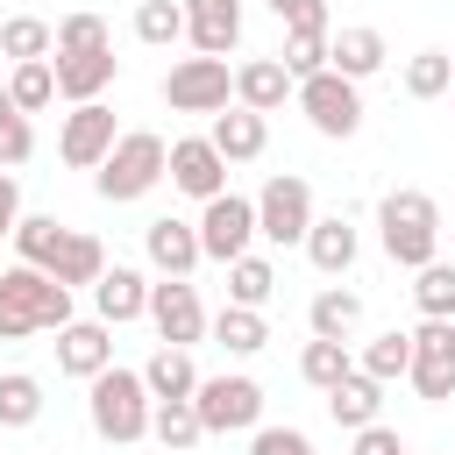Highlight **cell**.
I'll return each instance as SVG.
<instances>
[{
  "instance_id": "obj_23",
  "label": "cell",
  "mask_w": 455,
  "mask_h": 455,
  "mask_svg": "<svg viewBox=\"0 0 455 455\" xmlns=\"http://www.w3.org/2000/svg\"><path fill=\"white\" fill-rule=\"evenodd\" d=\"M306 327H313V341H348V334L363 327V291H348V284H320L313 306H306Z\"/></svg>"
},
{
  "instance_id": "obj_15",
  "label": "cell",
  "mask_w": 455,
  "mask_h": 455,
  "mask_svg": "<svg viewBox=\"0 0 455 455\" xmlns=\"http://www.w3.org/2000/svg\"><path fill=\"white\" fill-rule=\"evenodd\" d=\"M57 370L64 377H100V370H114V327L107 320H64L57 327Z\"/></svg>"
},
{
  "instance_id": "obj_22",
  "label": "cell",
  "mask_w": 455,
  "mask_h": 455,
  "mask_svg": "<svg viewBox=\"0 0 455 455\" xmlns=\"http://www.w3.org/2000/svg\"><path fill=\"white\" fill-rule=\"evenodd\" d=\"M206 142L220 149V164H256V156L270 149V121L249 114V107H220L213 128H206Z\"/></svg>"
},
{
  "instance_id": "obj_50",
  "label": "cell",
  "mask_w": 455,
  "mask_h": 455,
  "mask_svg": "<svg viewBox=\"0 0 455 455\" xmlns=\"http://www.w3.org/2000/svg\"><path fill=\"white\" fill-rule=\"evenodd\" d=\"M0 270H7V263H0Z\"/></svg>"
},
{
  "instance_id": "obj_12",
  "label": "cell",
  "mask_w": 455,
  "mask_h": 455,
  "mask_svg": "<svg viewBox=\"0 0 455 455\" xmlns=\"http://www.w3.org/2000/svg\"><path fill=\"white\" fill-rule=\"evenodd\" d=\"M114 142H121V128H114V107H107V100L71 107V114H64V128H57V156H64L71 171H100Z\"/></svg>"
},
{
  "instance_id": "obj_17",
  "label": "cell",
  "mask_w": 455,
  "mask_h": 455,
  "mask_svg": "<svg viewBox=\"0 0 455 455\" xmlns=\"http://www.w3.org/2000/svg\"><path fill=\"white\" fill-rule=\"evenodd\" d=\"M142 313H149V277H142L135 263H107L100 284H92V320L128 327V320H142Z\"/></svg>"
},
{
  "instance_id": "obj_6",
  "label": "cell",
  "mask_w": 455,
  "mask_h": 455,
  "mask_svg": "<svg viewBox=\"0 0 455 455\" xmlns=\"http://www.w3.org/2000/svg\"><path fill=\"white\" fill-rule=\"evenodd\" d=\"M0 306L21 313L36 334H57L64 320H78V313H71V291H64L50 270H28V263H7V270H0Z\"/></svg>"
},
{
  "instance_id": "obj_1",
  "label": "cell",
  "mask_w": 455,
  "mask_h": 455,
  "mask_svg": "<svg viewBox=\"0 0 455 455\" xmlns=\"http://www.w3.org/2000/svg\"><path fill=\"white\" fill-rule=\"evenodd\" d=\"M377 242H384V256H391L398 270L434 263V256H441V206H434L419 185L384 192V199H377Z\"/></svg>"
},
{
  "instance_id": "obj_37",
  "label": "cell",
  "mask_w": 455,
  "mask_h": 455,
  "mask_svg": "<svg viewBox=\"0 0 455 455\" xmlns=\"http://www.w3.org/2000/svg\"><path fill=\"white\" fill-rule=\"evenodd\" d=\"M448 85H455V57L448 50H412L405 57V92L412 100H441Z\"/></svg>"
},
{
  "instance_id": "obj_42",
  "label": "cell",
  "mask_w": 455,
  "mask_h": 455,
  "mask_svg": "<svg viewBox=\"0 0 455 455\" xmlns=\"http://www.w3.org/2000/svg\"><path fill=\"white\" fill-rule=\"evenodd\" d=\"M249 455H313V441L299 427H256L249 434Z\"/></svg>"
},
{
  "instance_id": "obj_39",
  "label": "cell",
  "mask_w": 455,
  "mask_h": 455,
  "mask_svg": "<svg viewBox=\"0 0 455 455\" xmlns=\"http://www.w3.org/2000/svg\"><path fill=\"white\" fill-rule=\"evenodd\" d=\"M57 50H114V36H107V21H100V14H85V7H78V14H64V21H57ZM57 50H50V57H57Z\"/></svg>"
},
{
  "instance_id": "obj_48",
  "label": "cell",
  "mask_w": 455,
  "mask_h": 455,
  "mask_svg": "<svg viewBox=\"0 0 455 455\" xmlns=\"http://www.w3.org/2000/svg\"><path fill=\"white\" fill-rule=\"evenodd\" d=\"M284 7H291V0H270V14H284Z\"/></svg>"
},
{
  "instance_id": "obj_38",
  "label": "cell",
  "mask_w": 455,
  "mask_h": 455,
  "mask_svg": "<svg viewBox=\"0 0 455 455\" xmlns=\"http://www.w3.org/2000/svg\"><path fill=\"white\" fill-rule=\"evenodd\" d=\"M7 100H14V114H43V107L57 100L50 57H43V64H14V71H7Z\"/></svg>"
},
{
  "instance_id": "obj_16",
  "label": "cell",
  "mask_w": 455,
  "mask_h": 455,
  "mask_svg": "<svg viewBox=\"0 0 455 455\" xmlns=\"http://www.w3.org/2000/svg\"><path fill=\"white\" fill-rule=\"evenodd\" d=\"M50 71H57V100L85 107V100H100V92L114 85L121 57H114V50H57V57H50Z\"/></svg>"
},
{
  "instance_id": "obj_3",
  "label": "cell",
  "mask_w": 455,
  "mask_h": 455,
  "mask_svg": "<svg viewBox=\"0 0 455 455\" xmlns=\"http://www.w3.org/2000/svg\"><path fill=\"white\" fill-rule=\"evenodd\" d=\"M92 398H85V419H92V434L100 441H114V448H128V441H142L149 434V384H142V370H100L92 384H85Z\"/></svg>"
},
{
  "instance_id": "obj_27",
  "label": "cell",
  "mask_w": 455,
  "mask_h": 455,
  "mask_svg": "<svg viewBox=\"0 0 455 455\" xmlns=\"http://www.w3.org/2000/svg\"><path fill=\"white\" fill-rule=\"evenodd\" d=\"M142 384H149V398H192V391H199L192 348H171V341H156V355L142 363Z\"/></svg>"
},
{
  "instance_id": "obj_21",
  "label": "cell",
  "mask_w": 455,
  "mask_h": 455,
  "mask_svg": "<svg viewBox=\"0 0 455 455\" xmlns=\"http://www.w3.org/2000/svg\"><path fill=\"white\" fill-rule=\"evenodd\" d=\"M291 92H299V85H291V71H284L277 57H249V64H235V107H249V114L270 121Z\"/></svg>"
},
{
  "instance_id": "obj_2",
  "label": "cell",
  "mask_w": 455,
  "mask_h": 455,
  "mask_svg": "<svg viewBox=\"0 0 455 455\" xmlns=\"http://www.w3.org/2000/svg\"><path fill=\"white\" fill-rule=\"evenodd\" d=\"M164 156H171V142H164L156 128H121V142H114L107 164L92 171V192H100L107 206H128V199H142V192L164 185Z\"/></svg>"
},
{
  "instance_id": "obj_28",
  "label": "cell",
  "mask_w": 455,
  "mask_h": 455,
  "mask_svg": "<svg viewBox=\"0 0 455 455\" xmlns=\"http://www.w3.org/2000/svg\"><path fill=\"white\" fill-rule=\"evenodd\" d=\"M270 291H277V263L270 256H235L228 263V306H249V313H263L270 306Z\"/></svg>"
},
{
  "instance_id": "obj_46",
  "label": "cell",
  "mask_w": 455,
  "mask_h": 455,
  "mask_svg": "<svg viewBox=\"0 0 455 455\" xmlns=\"http://www.w3.org/2000/svg\"><path fill=\"white\" fill-rule=\"evenodd\" d=\"M28 334H36V327H28L21 313H7V306H0V341H28Z\"/></svg>"
},
{
  "instance_id": "obj_26",
  "label": "cell",
  "mask_w": 455,
  "mask_h": 455,
  "mask_svg": "<svg viewBox=\"0 0 455 455\" xmlns=\"http://www.w3.org/2000/svg\"><path fill=\"white\" fill-rule=\"evenodd\" d=\"M64 235H71V228H64L57 213H21V228H14L7 242H14V263L50 270V263H57V249H64Z\"/></svg>"
},
{
  "instance_id": "obj_29",
  "label": "cell",
  "mask_w": 455,
  "mask_h": 455,
  "mask_svg": "<svg viewBox=\"0 0 455 455\" xmlns=\"http://www.w3.org/2000/svg\"><path fill=\"white\" fill-rule=\"evenodd\" d=\"M206 334L242 363V355H256V348L270 341V320H263V313H249V306H220V313L206 320Z\"/></svg>"
},
{
  "instance_id": "obj_32",
  "label": "cell",
  "mask_w": 455,
  "mask_h": 455,
  "mask_svg": "<svg viewBox=\"0 0 455 455\" xmlns=\"http://www.w3.org/2000/svg\"><path fill=\"white\" fill-rule=\"evenodd\" d=\"M149 434H156L171 455H185V448H199V441H206V427H199L192 398H156V405H149Z\"/></svg>"
},
{
  "instance_id": "obj_9",
  "label": "cell",
  "mask_w": 455,
  "mask_h": 455,
  "mask_svg": "<svg viewBox=\"0 0 455 455\" xmlns=\"http://www.w3.org/2000/svg\"><path fill=\"white\" fill-rule=\"evenodd\" d=\"M192 228H199V256H206V263H235V256H249V242H256V199L220 192V199L199 206Z\"/></svg>"
},
{
  "instance_id": "obj_7",
  "label": "cell",
  "mask_w": 455,
  "mask_h": 455,
  "mask_svg": "<svg viewBox=\"0 0 455 455\" xmlns=\"http://www.w3.org/2000/svg\"><path fill=\"white\" fill-rule=\"evenodd\" d=\"M164 100H171V114H220V107H235L228 57H178L164 71Z\"/></svg>"
},
{
  "instance_id": "obj_18",
  "label": "cell",
  "mask_w": 455,
  "mask_h": 455,
  "mask_svg": "<svg viewBox=\"0 0 455 455\" xmlns=\"http://www.w3.org/2000/svg\"><path fill=\"white\" fill-rule=\"evenodd\" d=\"M384 57H391V43H384L370 21H348V28H334V36H327V71H341L348 85L377 78V71H384Z\"/></svg>"
},
{
  "instance_id": "obj_36",
  "label": "cell",
  "mask_w": 455,
  "mask_h": 455,
  "mask_svg": "<svg viewBox=\"0 0 455 455\" xmlns=\"http://www.w3.org/2000/svg\"><path fill=\"white\" fill-rule=\"evenodd\" d=\"M185 36V0H135V43L171 50Z\"/></svg>"
},
{
  "instance_id": "obj_10",
  "label": "cell",
  "mask_w": 455,
  "mask_h": 455,
  "mask_svg": "<svg viewBox=\"0 0 455 455\" xmlns=\"http://www.w3.org/2000/svg\"><path fill=\"white\" fill-rule=\"evenodd\" d=\"M149 327H156V341H171V348H192V341H206V306H199V284L192 277H156L149 284V313H142Z\"/></svg>"
},
{
  "instance_id": "obj_25",
  "label": "cell",
  "mask_w": 455,
  "mask_h": 455,
  "mask_svg": "<svg viewBox=\"0 0 455 455\" xmlns=\"http://www.w3.org/2000/svg\"><path fill=\"white\" fill-rule=\"evenodd\" d=\"M100 270H107V249H100V235H85V228H71L64 235V249H57V263H50V277L64 284V291H92L100 284Z\"/></svg>"
},
{
  "instance_id": "obj_4",
  "label": "cell",
  "mask_w": 455,
  "mask_h": 455,
  "mask_svg": "<svg viewBox=\"0 0 455 455\" xmlns=\"http://www.w3.org/2000/svg\"><path fill=\"white\" fill-rule=\"evenodd\" d=\"M192 412H199V427H206V434H256V427H263V384H256V377H242V370L199 377Z\"/></svg>"
},
{
  "instance_id": "obj_35",
  "label": "cell",
  "mask_w": 455,
  "mask_h": 455,
  "mask_svg": "<svg viewBox=\"0 0 455 455\" xmlns=\"http://www.w3.org/2000/svg\"><path fill=\"white\" fill-rule=\"evenodd\" d=\"M348 370H355L348 341H306V348H299V377H306L313 391H334V384H341Z\"/></svg>"
},
{
  "instance_id": "obj_11",
  "label": "cell",
  "mask_w": 455,
  "mask_h": 455,
  "mask_svg": "<svg viewBox=\"0 0 455 455\" xmlns=\"http://www.w3.org/2000/svg\"><path fill=\"white\" fill-rule=\"evenodd\" d=\"M405 384L427 405L455 398V320H419L412 327V370H405Z\"/></svg>"
},
{
  "instance_id": "obj_8",
  "label": "cell",
  "mask_w": 455,
  "mask_h": 455,
  "mask_svg": "<svg viewBox=\"0 0 455 455\" xmlns=\"http://www.w3.org/2000/svg\"><path fill=\"white\" fill-rule=\"evenodd\" d=\"M306 228H313V185L299 171L263 178V192H256V235L277 242V249H291V242H306Z\"/></svg>"
},
{
  "instance_id": "obj_19",
  "label": "cell",
  "mask_w": 455,
  "mask_h": 455,
  "mask_svg": "<svg viewBox=\"0 0 455 455\" xmlns=\"http://www.w3.org/2000/svg\"><path fill=\"white\" fill-rule=\"evenodd\" d=\"M185 43L199 57H228L242 43V0H185Z\"/></svg>"
},
{
  "instance_id": "obj_33",
  "label": "cell",
  "mask_w": 455,
  "mask_h": 455,
  "mask_svg": "<svg viewBox=\"0 0 455 455\" xmlns=\"http://www.w3.org/2000/svg\"><path fill=\"white\" fill-rule=\"evenodd\" d=\"M412 306H419V320H455V263H419L412 270Z\"/></svg>"
},
{
  "instance_id": "obj_45",
  "label": "cell",
  "mask_w": 455,
  "mask_h": 455,
  "mask_svg": "<svg viewBox=\"0 0 455 455\" xmlns=\"http://www.w3.org/2000/svg\"><path fill=\"white\" fill-rule=\"evenodd\" d=\"M14 228H21V178L0 171V235H14Z\"/></svg>"
},
{
  "instance_id": "obj_40",
  "label": "cell",
  "mask_w": 455,
  "mask_h": 455,
  "mask_svg": "<svg viewBox=\"0 0 455 455\" xmlns=\"http://www.w3.org/2000/svg\"><path fill=\"white\" fill-rule=\"evenodd\" d=\"M277 64L291 71V85H299V78H313V71H327V36H284Z\"/></svg>"
},
{
  "instance_id": "obj_47",
  "label": "cell",
  "mask_w": 455,
  "mask_h": 455,
  "mask_svg": "<svg viewBox=\"0 0 455 455\" xmlns=\"http://www.w3.org/2000/svg\"><path fill=\"white\" fill-rule=\"evenodd\" d=\"M7 121H14V100H7V85H0V128H7Z\"/></svg>"
},
{
  "instance_id": "obj_30",
  "label": "cell",
  "mask_w": 455,
  "mask_h": 455,
  "mask_svg": "<svg viewBox=\"0 0 455 455\" xmlns=\"http://www.w3.org/2000/svg\"><path fill=\"white\" fill-rule=\"evenodd\" d=\"M355 370H363V377H377V384H398V377L412 370V334H405V327L370 334V341H363V355H355Z\"/></svg>"
},
{
  "instance_id": "obj_41",
  "label": "cell",
  "mask_w": 455,
  "mask_h": 455,
  "mask_svg": "<svg viewBox=\"0 0 455 455\" xmlns=\"http://www.w3.org/2000/svg\"><path fill=\"white\" fill-rule=\"evenodd\" d=\"M28 156H36V128H28V114H14L0 128V171H21Z\"/></svg>"
},
{
  "instance_id": "obj_44",
  "label": "cell",
  "mask_w": 455,
  "mask_h": 455,
  "mask_svg": "<svg viewBox=\"0 0 455 455\" xmlns=\"http://www.w3.org/2000/svg\"><path fill=\"white\" fill-rule=\"evenodd\" d=\"M348 455H405V434H398V427H384V419H377V427H363V434H355V441H348Z\"/></svg>"
},
{
  "instance_id": "obj_34",
  "label": "cell",
  "mask_w": 455,
  "mask_h": 455,
  "mask_svg": "<svg viewBox=\"0 0 455 455\" xmlns=\"http://www.w3.org/2000/svg\"><path fill=\"white\" fill-rule=\"evenodd\" d=\"M43 419V377L0 370V427H36Z\"/></svg>"
},
{
  "instance_id": "obj_14",
  "label": "cell",
  "mask_w": 455,
  "mask_h": 455,
  "mask_svg": "<svg viewBox=\"0 0 455 455\" xmlns=\"http://www.w3.org/2000/svg\"><path fill=\"white\" fill-rule=\"evenodd\" d=\"M142 256H149L156 277H192V270L206 263V256H199V228L178 220V213H156V220L142 228Z\"/></svg>"
},
{
  "instance_id": "obj_43",
  "label": "cell",
  "mask_w": 455,
  "mask_h": 455,
  "mask_svg": "<svg viewBox=\"0 0 455 455\" xmlns=\"http://www.w3.org/2000/svg\"><path fill=\"white\" fill-rule=\"evenodd\" d=\"M277 21H284V36H334L327 28V0H291Z\"/></svg>"
},
{
  "instance_id": "obj_24",
  "label": "cell",
  "mask_w": 455,
  "mask_h": 455,
  "mask_svg": "<svg viewBox=\"0 0 455 455\" xmlns=\"http://www.w3.org/2000/svg\"><path fill=\"white\" fill-rule=\"evenodd\" d=\"M327 412H334L341 434H363V427H377V412H384V384L363 377V370H348V377L327 391Z\"/></svg>"
},
{
  "instance_id": "obj_13",
  "label": "cell",
  "mask_w": 455,
  "mask_h": 455,
  "mask_svg": "<svg viewBox=\"0 0 455 455\" xmlns=\"http://www.w3.org/2000/svg\"><path fill=\"white\" fill-rule=\"evenodd\" d=\"M164 178H171L185 199H199V206L228 192V164H220V149H213L206 135H178L171 156H164Z\"/></svg>"
},
{
  "instance_id": "obj_49",
  "label": "cell",
  "mask_w": 455,
  "mask_h": 455,
  "mask_svg": "<svg viewBox=\"0 0 455 455\" xmlns=\"http://www.w3.org/2000/svg\"><path fill=\"white\" fill-rule=\"evenodd\" d=\"M448 92H455V85H448Z\"/></svg>"
},
{
  "instance_id": "obj_31",
  "label": "cell",
  "mask_w": 455,
  "mask_h": 455,
  "mask_svg": "<svg viewBox=\"0 0 455 455\" xmlns=\"http://www.w3.org/2000/svg\"><path fill=\"white\" fill-rule=\"evenodd\" d=\"M57 50V28L43 21V14H7L0 21V57H14V64H43Z\"/></svg>"
},
{
  "instance_id": "obj_20",
  "label": "cell",
  "mask_w": 455,
  "mask_h": 455,
  "mask_svg": "<svg viewBox=\"0 0 455 455\" xmlns=\"http://www.w3.org/2000/svg\"><path fill=\"white\" fill-rule=\"evenodd\" d=\"M306 256H313V270L320 277H348L355 270V256H363V235L341 220V213H313V228H306V242H299Z\"/></svg>"
},
{
  "instance_id": "obj_5",
  "label": "cell",
  "mask_w": 455,
  "mask_h": 455,
  "mask_svg": "<svg viewBox=\"0 0 455 455\" xmlns=\"http://www.w3.org/2000/svg\"><path fill=\"white\" fill-rule=\"evenodd\" d=\"M299 114L313 121V135H327V142H348L355 128H363V85H348L341 71H313V78H299Z\"/></svg>"
}]
</instances>
